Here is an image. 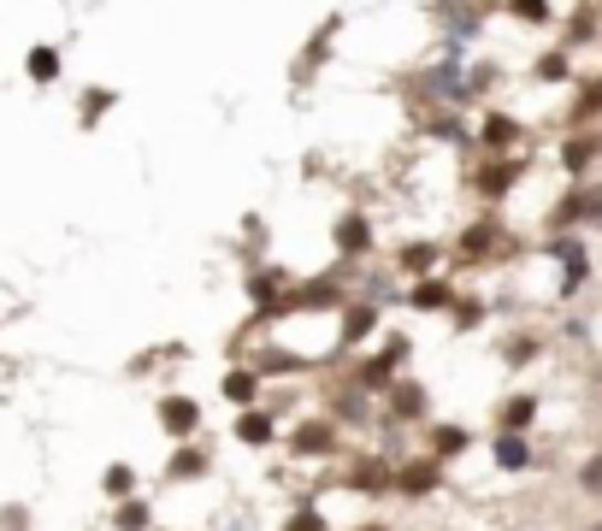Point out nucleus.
I'll return each mask as SVG.
<instances>
[{
  "mask_svg": "<svg viewBox=\"0 0 602 531\" xmlns=\"http://www.w3.org/2000/svg\"><path fill=\"white\" fill-rule=\"evenodd\" d=\"M402 354H408V337H390L384 354H372V361L355 367V384L360 390H390L395 384V361H402Z\"/></svg>",
  "mask_w": 602,
  "mask_h": 531,
  "instance_id": "nucleus-1",
  "label": "nucleus"
},
{
  "mask_svg": "<svg viewBox=\"0 0 602 531\" xmlns=\"http://www.w3.org/2000/svg\"><path fill=\"white\" fill-rule=\"evenodd\" d=\"M337 449V425L331 420H302L296 432H289V455H302V460H319V455H331Z\"/></svg>",
  "mask_w": 602,
  "mask_h": 531,
  "instance_id": "nucleus-2",
  "label": "nucleus"
},
{
  "mask_svg": "<svg viewBox=\"0 0 602 531\" xmlns=\"http://www.w3.org/2000/svg\"><path fill=\"white\" fill-rule=\"evenodd\" d=\"M284 531H331V525H325V513H319V508H296V513L284 520Z\"/></svg>",
  "mask_w": 602,
  "mask_h": 531,
  "instance_id": "nucleus-23",
  "label": "nucleus"
},
{
  "mask_svg": "<svg viewBox=\"0 0 602 531\" xmlns=\"http://www.w3.org/2000/svg\"><path fill=\"white\" fill-rule=\"evenodd\" d=\"M201 472H208V455L183 449V443H178V455L166 460V478H171V485H183V478H201Z\"/></svg>",
  "mask_w": 602,
  "mask_h": 531,
  "instance_id": "nucleus-11",
  "label": "nucleus"
},
{
  "mask_svg": "<svg viewBox=\"0 0 602 531\" xmlns=\"http://www.w3.org/2000/svg\"><path fill=\"white\" fill-rule=\"evenodd\" d=\"M591 153H596V142L584 136V142H567V153H561V160H567V171H584V166H591Z\"/></svg>",
  "mask_w": 602,
  "mask_h": 531,
  "instance_id": "nucleus-25",
  "label": "nucleus"
},
{
  "mask_svg": "<svg viewBox=\"0 0 602 531\" xmlns=\"http://www.w3.org/2000/svg\"><path fill=\"white\" fill-rule=\"evenodd\" d=\"M478 319H485V307H478V301H455V325H461V331H473Z\"/></svg>",
  "mask_w": 602,
  "mask_h": 531,
  "instance_id": "nucleus-29",
  "label": "nucleus"
},
{
  "mask_svg": "<svg viewBox=\"0 0 602 531\" xmlns=\"http://www.w3.org/2000/svg\"><path fill=\"white\" fill-rule=\"evenodd\" d=\"M455 296H450V284H420L414 289V307H450Z\"/></svg>",
  "mask_w": 602,
  "mask_h": 531,
  "instance_id": "nucleus-24",
  "label": "nucleus"
},
{
  "mask_svg": "<svg viewBox=\"0 0 602 531\" xmlns=\"http://www.w3.org/2000/svg\"><path fill=\"white\" fill-rule=\"evenodd\" d=\"M496 467H503V472H526L531 467V449H526V437H496Z\"/></svg>",
  "mask_w": 602,
  "mask_h": 531,
  "instance_id": "nucleus-12",
  "label": "nucleus"
},
{
  "mask_svg": "<svg viewBox=\"0 0 602 531\" xmlns=\"http://www.w3.org/2000/svg\"><path fill=\"white\" fill-rule=\"evenodd\" d=\"M556 225H602V183H584L556 208Z\"/></svg>",
  "mask_w": 602,
  "mask_h": 531,
  "instance_id": "nucleus-4",
  "label": "nucleus"
},
{
  "mask_svg": "<svg viewBox=\"0 0 602 531\" xmlns=\"http://www.w3.org/2000/svg\"><path fill=\"white\" fill-rule=\"evenodd\" d=\"M101 490H107L113 502H125V496H136V467H125V460H118V467H107V478H101Z\"/></svg>",
  "mask_w": 602,
  "mask_h": 531,
  "instance_id": "nucleus-17",
  "label": "nucleus"
},
{
  "mask_svg": "<svg viewBox=\"0 0 602 531\" xmlns=\"http://www.w3.org/2000/svg\"><path fill=\"white\" fill-rule=\"evenodd\" d=\"M437 485H443V467H437L432 455H425V460H408V467H395V478H390L395 496H432Z\"/></svg>",
  "mask_w": 602,
  "mask_h": 531,
  "instance_id": "nucleus-3",
  "label": "nucleus"
},
{
  "mask_svg": "<svg viewBox=\"0 0 602 531\" xmlns=\"http://www.w3.org/2000/svg\"><path fill=\"white\" fill-rule=\"evenodd\" d=\"M531 420H538V396H514V402H503V432H508V437H520Z\"/></svg>",
  "mask_w": 602,
  "mask_h": 531,
  "instance_id": "nucleus-14",
  "label": "nucleus"
},
{
  "mask_svg": "<svg viewBox=\"0 0 602 531\" xmlns=\"http://www.w3.org/2000/svg\"><path fill=\"white\" fill-rule=\"evenodd\" d=\"M236 443H249V449L278 443V414H272V407H243V414H236Z\"/></svg>",
  "mask_w": 602,
  "mask_h": 531,
  "instance_id": "nucleus-5",
  "label": "nucleus"
},
{
  "mask_svg": "<svg viewBox=\"0 0 602 531\" xmlns=\"http://www.w3.org/2000/svg\"><path fill=\"white\" fill-rule=\"evenodd\" d=\"M556 254L567 261V278H561V289H579V284H584V272H591V261H584V248H573V243H556Z\"/></svg>",
  "mask_w": 602,
  "mask_h": 531,
  "instance_id": "nucleus-18",
  "label": "nucleus"
},
{
  "mask_svg": "<svg viewBox=\"0 0 602 531\" xmlns=\"http://www.w3.org/2000/svg\"><path fill=\"white\" fill-rule=\"evenodd\" d=\"M160 432L178 437V443L196 437V432H201V407L189 402V396H166V402H160Z\"/></svg>",
  "mask_w": 602,
  "mask_h": 531,
  "instance_id": "nucleus-6",
  "label": "nucleus"
},
{
  "mask_svg": "<svg viewBox=\"0 0 602 531\" xmlns=\"http://www.w3.org/2000/svg\"><path fill=\"white\" fill-rule=\"evenodd\" d=\"M30 77H36V83L60 77V54H54V47H30Z\"/></svg>",
  "mask_w": 602,
  "mask_h": 531,
  "instance_id": "nucleus-22",
  "label": "nucleus"
},
{
  "mask_svg": "<svg viewBox=\"0 0 602 531\" xmlns=\"http://www.w3.org/2000/svg\"><path fill=\"white\" fill-rule=\"evenodd\" d=\"M514 178H520V166H514V160H496L485 178H478V190H485V195H508V190H514Z\"/></svg>",
  "mask_w": 602,
  "mask_h": 531,
  "instance_id": "nucleus-16",
  "label": "nucleus"
},
{
  "mask_svg": "<svg viewBox=\"0 0 602 531\" xmlns=\"http://www.w3.org/2000/svg\"><path fill=\"white\" fill-rule=\"evenodd\" d=\"M531 354H538V342H531V337H514L508 342V367H526Z\"/></svg>",
  "mask_w": 602,
  "mask_h": 531,
  "instance_id": "nucleus-28",
  "label": "nucleus"
},
{
  "mask_svg": "<svg viewBox=\"0 0 602 531\" xmlns=\"http://www.w3.org/2000/svg\"><path fill=\"white\" fill-rule=\"evenodd\" d=\"M395 467L390 460H360V467H349V490H390Z\"/></svg>",
  "mask_w": 602,
  "mask_h": 531,
  "instance_id": "nucleus-10",
  "label": "nucleus"
},
{
  "mask_svg": "<svg viewBox=\"0 0 602 531\" xmlns=\"http://www.w3.org/2000/svg\"><path fill=\"white\" fill-rule=\"evenodd\" d=\"M538 77H543V83H561V77H567V54H543V60H538Z\"/></svg>",
  "mask_w": 602,
  "mask_h": 531,
  "instance_id": "nucleus-27",
  "label": "nucleus"
},
{
  "mask_svg": "<svg viewBox=\"0 0 602 531\" xmlns=\"http://www.w3.org/2000/svg\"><path fill=\"white\" fill-rule=\"evenodd\" d=\"M461 449H467V432H461V425H437L432 432V460L443 467V460H455Z\"/></svg>",
  "mask_w": 602,
  "mask_h": 531,
  "instance_id": "nucleus-15",
  "label": "nucleus"
},
{
  "mask_svg": "<svg viewBox=\"0 0 602 531\" xmlns=\"http://www.w3.org/2000/svg\"><path fill=\"white\" fill-rule=\"evenodd\" d=\"M337 248H342V254H360V248H372V225H367V219H360V213H349V219H342V225H337Z\"/></svg>",
  "mask_w": 602,
  "mask_h": 531,
  "instance_id": "nucleus-13",
  "label": "nucleus"
},
{
  "mask_svg": "<svg viewBox=\"0 0 602 531\" xmlns=\"http://www.w3.org/2000/svg\"><path fill=\"white\" fill-rule=\"evenodd\" d=\"M584 531H602V525H584Z\"/></svg>",
  "mask_w": 602,
  "mask_h": 531,
  "instance_id": "nucleus-33",
  "label": "nucleus"
},
{
  "mask_svg": "<svg viewBox=\"0 0 602 531\" xmlns=\"http://www.w3.org/2000/svg\"><path fill=\"white\" fill-rule=\"evenodd\" d=\"M596 107H602V83H596V89H591V95L579 100V118H584V113H596Z\"/></svg>",
  "mask_w": 602,
  "mask_h": 531,
  "instance_id": "nucleus-31",
  "label": "nucleus"
},
{
  "mask_svg": "<svg viewBox=\"0 0 602 531\" xmlns=\"http://www.w3.org/2000/svg\"><path fill=\"white\" fill-rule=\"evenodd\" d=\"M514 12H520V19H549V7H543V0H514Z\"/></svg>",
  "mask_w": 602,
  "mask_h": 531,
  "instance_id": "nucleus-30",
  "label": "nucleus"
},
{
  "mask_svg": "<svg viewBox=\"0 0 602 531\" xmlns=\"http://www.w3.org/2000/svg\"><path fill=\"white\" fill-rule=\"evenodd\" d=\"M372 325H378V314H372V307H349V319H342V349H355V342L367 337Z\"/></svg>",
  "mask_w": 602,
  "mask_h": 531,
  "instance_id": "nucleus-19",
  "label": "nucleus"
},
{
  "mask_svg": "<svg viewBox=\"0 0 602 531\" xmlns=\"http://www.w3.org/2000/svg\"><path fill=\"white\" fill-rule=\"evenodd\" d=\"M425 407H432V396H425V384H414V379H395V384H390V414L402 420V425L425 420Z\"/></svg>",
  "mask_w": 602,
  "mask_h": 531,
  "instance_id": "nucleus-7",
  "label": "nucleus"
},
{
  "mask_svg": "<svg viewBox=\"0 0 602 531\" xmlns=\"http://www.w3.org/2000/svg\"><path fill=\"white\" fill-rule=\"evenodd\" d=\"M514 136H520V125H514L508 113H490V118H485V142H490V148H508Z\"/></svg>",
  "mask_w": 602,
  "mask_h": 531,
  "instance_id": "nucleus-20",
  "label": "nucleus"
},
{
  "mask_svg": "<svg viewBox=\"0 0 602 531\" xmlns=\"http://www.w3.org/2000/svg\"><path fill=\"white\" fill-rule=\"evenodd\" d=\"M219 390H225V402L254 407V402H261V372H254V367H231L225 379H219Z\"/></svg>",
  "mask_w": 602,
  "mask_h": 531,
  "instance_id": "nucleus-8",
  "label": "nucleus"
},
{
  "mask_svg": "<svg viewBox=\"0 0 602 531\" xmlns=\"http://www.w3.org/2000/svg\"><path fill=\"white\" fill-rule=\"evenodd\" d=\"M432 266H437V248L432 243H408L402 248V272H420V278H425Z\"/></svg>",
  "mask_w": 602,
  "mask_h": 531,
  "instance_id": "nucleus-21",
  "label": "nucleus"
},
{
  "mask_svg": "<svg viewBox=\"0 0 602 531\" xmlns=\"http://www.w3.org/2000/svg\"><path fill=\"white\" fill-rule=\"evenodd\" d=\"M355 531H390V525H378V520H367V525H355Z\"/></svg>",
  "mask_w": 602,
  "mask_h": 531,
  "instance_id": "nucleus-32",
  "label": "nucleus"
},
{
  "mask_svg": "<svg viewBox=\"0 0 602 531\" xmlns=\"http://www.w3.org/2000/svg\"><path fill=\"white\" fill-rule=\"evenodd\" d=\"M113 531H154V508L142 496H125V502L113 508Z\"/></svg>",
  "mask_w": 602,
  "mask_h": 531,
  "instance_id": "nucleus-9",
  "label": "nucleus"
},
{
  "mask_svg": "<svg viewBox=\"0 0 602 531\" xmlns=\"http://www.w3.org/2000/svg\"><path fill=\"white\" fill-rule=\"evenodd\" d=\"M579 485H584V496H602V455H591V460H584Z\"/></svg>",
  "mask_w": 602,
  "mask_h": 531,
  "instance_id": "nucleus-26",
  "label": "nucleus"
}]
</instances>
